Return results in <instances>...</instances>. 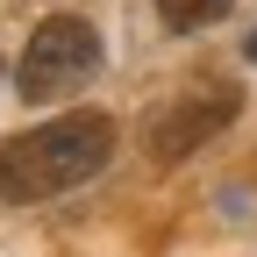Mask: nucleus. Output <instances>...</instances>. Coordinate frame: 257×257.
Masks as SVG:
<instances>
[{
	"label": "nucleus",
	"mask_w": 257,
	"mask_h": 257,
	"mask_svg": "<svg viewBox=\"0 0 257 257\" xmlns=\"http://www.w3.org/2000/svg\"><path fill=\"white\" fill-rule=\"evenodd\" d=\"M107 157H114V114L72 107V114H57L43 128H22V136L0 143V200H15V207L57 200V193L86 186Z\"/></svg>",
	"instance_id": "1"
},
{
	"label": "nucleus",
	"mask_w": 257,
	"mask_h": 257,
	"mask_svg": "<svg viewBox=\"0 0 257 257\" xmlns=\"http://www.w3.org/2000/svg\"><path fill=\"white\" fill-rule=\"evenodd\" d=\"M93 72H100V29L79 22V15H50L36 36H29L22 64H15V86L22 100H64V93H79Z\"/></svg>",
	"instance_id": "2"
},
{
	"label": "nucleus",
	"mask_w": 257,
	"mask_h": 257,
	"mask_svg": "<svg viewBox=\"0 0 257 257\" xmlns=\"http://www.w3.org/2000/svg\"><path fill=\"white\" fill-rule=\"evenodd\" d=\"M236 107H243V86L236 79H200L193 93H179V100L150 121V157H157V165H179V157L200 150L214 128H229Z\"/></svg>",
	"instance_id": "3"
},
{
	"label": "nucleus",
	"mask_w": 257,
	"mask_h": 257,
	"mask_svg": "<svg viewBox=\"0 0 257 257\" xmlns=\"http://www.w3.org/2000/svg\"><path fill=\"white\" fill-rule=\"evenodd\" d=\"M150 8H157V22H165L172 36H200V29H214L236 0H150Z\"/></svg>",
	"instance_id": "4"
},
{
	"label": "nucleus",
	"mask_w": 257,
	"mask_h": 257,
	"mask_svg": "<svg viewBox=\"0 0 257 257\" xmlns=\"http://www.w3.org/2000/svg\"><path fill=\"white\" fill-rule=\"evenodd\" d=\"M250 64H257V29H250Z\"/></svg>",
	"instance_id": "5"
}]
</instances>
